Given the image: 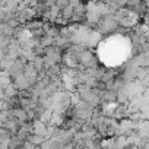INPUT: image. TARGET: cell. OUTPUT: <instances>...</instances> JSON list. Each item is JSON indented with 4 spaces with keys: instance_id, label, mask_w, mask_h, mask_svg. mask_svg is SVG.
I'll return each instance as SVG.
<instances>
[{
    "instance_id": "6da1fadb",
    "label": "cell",
    "mask_w": 149,
    "mask_h": 149,
    "mask_svg": "<svg viewBox=\"0 0 149 149\" xmlns=\"http://www.w3.org/2000/svg\"><path fill=\"white\" fill-rule=\"evenodd\" d=\"M63 63L66 64L67 69H78V67L81 66V63H79V57H78V56H74V54H72L70 51H67V53L64 54V57H63Z\"/></svg>"
},
{
    "instance_id": "5b68a950",
    "label": "cell",
    "mask_w": 149,
    "mask_h": 149,
    "mask_svg": "<svg viewBox=\"0 0 149 149\" xmlns=\"http://www.w3.org/2000/svg\"><path fill=\"white\" fill-rule=\"evenodd\" d=\"M148 44H149V38H148Z\"/></svg>"
},
{
    "instance_id": "3957f363",
    "label": "cell",
    "mask_w": 149,
    "mask_h": 149,
    "mask_svg": "<svg viewBox=\"0 0 149 149\" xmlns=\"http://www.w3.org/2000/svg\"><path fill=\"white\" fill-rule=\"evenodd\" d=\"M100 40H101V32H94V31H91V34H89V37H88V41H86V45L95 47V45L100 42Z\"/></svg>"
},
{
    "instance_id": "277c9868",
    "label": "cell",
    "mask_w": 149,
    "mask_h": 149,
    "mask_svg": "<svg viewBox=\"0 0 149 149\" xmlns=\"http://www.w3.org/2000/svg\"><path fill=\"white\" fill-rule=\"evenodd\" d=\"M26 142H31V143L35 145V146H41V145L45 142V137H41V136H37V134H31Z\"/></svg>"
},
{
    "instance_id": "7a4b0ae2",
    "label": "cell",
    "mask_w": 149,
    "mask_h": 149,
    "mask_svg": "<svg viewBox=\"0 0 149 149\" xmlns=\"http://www.w3.org/2000/svg\"><path fill=\"white\" fill-rule=\"evenodd\" d=\"M32 126H34V134L41 136V137H45V136H47L48 126H47L44 121H41V120H35V121L32 123Z\"/></svg>"
}]
</instances>
